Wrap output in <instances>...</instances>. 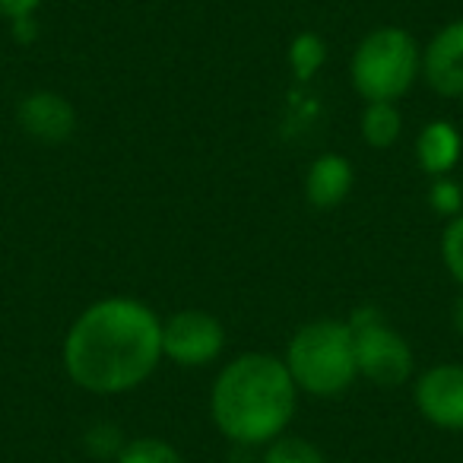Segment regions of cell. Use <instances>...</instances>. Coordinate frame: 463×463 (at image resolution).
Returning <instances> with one entry per match:
<instances>
[{
    "label": "cell",
    "mask_w": 463,
    "mask_h": 463,
    "mask_svg": "<svg viewBox=\"0 0 463 463\" xmlns=\"http://www.w3.org/2000/svg\"><path fill=\"white\" fill-rule=\"evenodd\" d=\"M296 397L298 387L283 359L270 353H245L213 381L210 412L232 444L258 448L286 435L296 416Z\"/></svg>",
    "instance_id": "cell-2"
},
{
    "label": "cell",
    "mask_w": 463,
    "mask_h": 463,
    "mask_svg": "<svg viewBox=\"0 0 463 463\" xmlns=\"http://www.w3.org/2000/svg\"><path fill=\"white\" fill-rule=\"evenodd\" d=\"M441 258H444V267H448L450 277H454L457 283L463 286V213L450 219L448 229H444V235H441Z\"/></svg>",
    "instance_id": "cell-16"
},
{
    "label": "cell",
    "mask_w": 463,
    "mask_h": 463,
    "mask_svg": "<svg viewBox=\"0 0 463 463\" xmlns=\"http://www.w3.org/2000/svg\"><path fill=\"white\" fill-rule=\"evenodd\" d=\"M118 463H184L181 454L162 438H134L115 457Z\"/></svg>",
    "instance_id": "cell-15"
},
{
    "label": "cell",
    "mask_w": 463,
    "mask_h": 463,
    "mask_svg": "<svg viewBox=\"0 0 463 463\" xmlns=\"http://www.w3.org/2000/svg\"><path fill=\"white\" fill-rule=\"evenodd\" d=\"M422 77L438 96H463V20H454L425 45Z\"/></svg>",
    "instance_id": "cell-9"
},
{
    "label": "cell",
    "mask_w": 463,
    "mask_h": 463,
    "mask_svg": "<svg viewBox=\"0 0 463 463\" xmlns=\"http://www.w3.org/2000/svg\"><path fill=\"white\" fill-rule=\"evenodd\" d=\"M42 0H0V20H23V16H33L39 10Z\"/></svg>",
    "instance_id": "cell-18"
},
{
    "label": "cell",
    "mask_w": 463,
    "mask_h": 463,
    "mask_svg": "<svg viewBox=\"0 0 463 463\" xmlns=\"http://www.w3.org/2000/svg\"><path fill=\"white\" fill-rule=\"evenodd\" d=\"M359 374L378 387H400L412 374V349L378 308H359L349 317Z\"/></svg>",
    "instance_id": "cell-5"
},
{
    "label": "cell",
    "mask_w": 463,
    "mask_h": 463,
    "mask_svg": "<svg viewBox=\"0 0 463 463\" xmlns=\"http://www.w3.org/2000/svg\"><path fill=\"white\" fill-rule=\"evenodd\" d=\"M225 349V327L219 317L200 308H184L162 321V355L175 365L200 368L219 359Z\"/></svg>",
    "instance_id": "cell-6"
},
{
    "label": "cell",
    "mask_w": 463,
    "mask_h": 463,
    "mask_svg": "<svg viewBox=\"0 0 463 463\" xmlns=\"http://www.w3.org/2000/svg\"><path fill=\"white\" fill-rule=\"evenodd\" d=\"M463 140L450 121H431L422 128L416 140V159L425 175L431 178H448L454 165L460 162Z\"/></svg>",
    "instance_id": "cell-11"
},
{
    "label": "cell",
    "mask_w": 463,
    "mask_h": 463,
    "mask_svg": "<svg viewBox=\"0 0 463 463\" xmlns=\"http://www.w3.org/2000/svg\"><path fill=\"white\" fill-rule=\"evenodd\" d=\"M400 130H403V115L393 102H368V109L362 111V137L368 146H393L400 140Z\"/></svg>",
    "instance_id": "cell-12"
},
{
    "label": "cell",
    "mask_w": 463,
    "mask_h": 463,
    "mask_svg": "<svg viewBox=\"0 0 463 463\" xmlns=\"http://www.w3.org/2000/svg\"><path fill=\"white\" fill-rule=\"evenodd\" d=\"M283 362L298 391L311 397H336L359 378L349 321H334V317L298 327Z\"/></svg>",
    "instance_id": "cell-3"
},
{
    "label": "cell",
    "mask_w": 463,
    "mask_h": 463,
    "mask_svg": "<svg viewBox=\"0 0 463 463\" xmlns=\"http://www.w3.org/2000/svg\"><path fill=\"white\" fill-rule=\"evenodd\" d=\"M264 463H327L324 450L311 444L308 438L298 435H279L267 444Z\"/></svg>",
    "instance_id": "cell-14"
},
{
    "label": "cell",
    "mask_w": 463,
    "mask_h": 463,
    "mask_svg": "<svg viewBox=\"0 0 463 463\" xmlns=\"http://www.w3.org/2000/svg\"><path fill=\"white\" fill-rule=\"evenodd\" d=\"M450 324H454V330L463 336V296L454 302V308H450Z\"/></svg>",
    "instance_id": "cell-19"
},
{
    "label": "cell",
    "mask_w": 463,
    "mask_h": 463,
    "mask_svg": "<svg viewBox=\"0 0 463 463\" xmlns=\"http://www.w3.org/2000/svg\"><path fill=\"white\" fill-rule=\"evenodd\" d=\"M353 162L340 153H324L311 162L308 175H305V197L315 210H334L353 191Z\"/></svg>",
    "instance_id": "cell-10"
},
{
    "label": "cell",
    "mask_w": 463,
    "mask_h": 463,
    "mask_svg": "<svg viewBox=\"0 0 463 463\" xmlns=\"http://www.w3.org/2000/svg\"><path fill=\"white\" fill-rule=\"evenodd\" d=\"M162 362V321L130 296L92 302L71 324L64 368L86 393L115 397L140 387Z\"/></svg>",
    "instance_id": "cell-1"
},
{
    "label": "cell",
    "mask_w": 463,
    "mask_h": 463,
    "mask_svg": "<svg viewBox=\"0 0 463 463\" xmlns=\"http://www.w3.org/2000/svg\"><path fill=\"white\" fill-rule=\"evenodd\" d=\"M16 124H20V130L26 137L54 146V143H64L73 137V130H77V109L61 92L42 90L20 102Z\"/></svg>",
    "instance_id": "cell-8"
},
{
    "label": "cell",
    "mask_w": 463,
    "mask_h": 463,
    "mask_svg": "<svg viewBox=\"0 0 463 463\" xmlns=\"http://www.w3.org/2000/svg\"><path fill=\"white\" fill-rule=\"evenodd\" d=\"M429 200H431V206H435L438 213H444V216H460V206H463V191H460V184L457 181H450V178H435V184H431V191H429Z\"/></svg>",
    "instance_id": "cell-17"
},
{
    "label": "cell",
    "mask_w": 463,
    "mask_h": 463,
    "mask_svg": "<svg viewBox=\"0 0 463 463\" xmlns=\"http://www.w3.org/2000/svg\"><path fill=\"white\" fill-rule=\"evenodd\" d=\"M422 73V52L400 26L372 29L349 61V77L365 102H397Z\"/></svg>",
    "instance_id": "cell-4"
},
{
    "label": "cell",
    "mask_w": 463,
    "mask_h": 463,
    "mask_svg": "<svg viewBox=\"0 0 463 463\" xmlns=\"http://www.w3.org/2000/svg\"><path fill=\"white\" fill-rule=\"evenodd\" d=\"M416 406L425 422L463 431V365H435L416 381Z\"/></svg>",
    "instance_id": "cell-7"
},
{
    "label": "cell",
    "mask_w": 463,
    "mask_h": 463,
    "mask_svg": "<svg viewBox=\"0 0 463 463\" xmlns=\"http://www.w3.org/2000/svg\"><path fill=\"white\" fill-rule=\"evenodd\" d=\"M324 61H327V45H324V39L317 33H298L296 39H292L289 67H292V73H296V80L308 83L324 67Z\"/></svg>",
    "instance_id": "cell-13"
}]
</instances>
